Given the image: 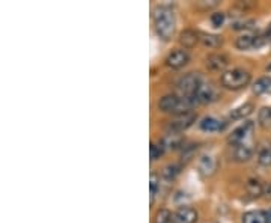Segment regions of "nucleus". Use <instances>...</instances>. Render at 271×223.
Wrapping results in <instances>:
<instances>
[{"instance_id":"4","label":"nucleus","mask_w":271,"mask_h":223,"mask_svg":"<svg viewBox=\"0 0 271 223\" xmlns=\"http://www.w3.org/2000/svg\"><path fill=\"white\" fill-rule=\"evenodd\" d=\"M202 83L203 82H202V77L199 73H189L178 82V88L182 92V97L195 98V95L199 91V88L202 86Z\"/></svg>"},{"instance_id":"19","label":"nucleus","mask_w":271,"mask_h":223,"mask_svg":"<svg viewBox=\"0 0 271 223\" xmlns=\"http://www.w3.org/2000/svg\"><path fill=\"white\" fill-rule=\"evenodd\" d=\"M253 109H255V106H253L252 103H246V104H243V106L234 109V110L231 112V115H229V118H231L232 121L243 119V118H246V116H248L250 113H252Z\"/></svg>"},{"instance_id":"13","label":"nucleus","mask_w":271,"mask_h":223,"mask_svg":"<svg viewBox=\"0 0 271 223\" xmlns=\"http://www.w3.org/2000/svg\"><path fill=\"white\" fill-rule=\"evenodd\" d=\"M216 169H217V161H216L214 157H211V155H205V157H202L200 163H199V171H200V173H202L203 176H210V175H213V173L216 172Z\"/></svg>"},{"instance_id":"27","label":"nucleus","mask_w":271,"mask_h":223,"mask_svg":"<svg viewBox=\"0 0 271 223\" xmlns=\"http://www.w3.org/2000/svg\"><path fill=\"white\" fill-rule=\"evenodd\" d=\"M253 22H250V20H244V18H240V20H235V22L231 25L232 29H248L252 27Z\"/></svg>"},{"instance_id":"26","label":"nucleus","mask_w":271,"mask_h":223,"mask_svg":"<svg viewBox=\"0 0 271 223\" xmlns=\"http://www.w3.org/2000/svg\"><path fill=\"white\" fill-rule=\"evenodd\" d=\"M149 151H151V160L155 161V160H158L163 155V152H164V144H163V142H161V144H155V142H152Z\"/></svg>"},{"instance_id":"18","label":"nucleus","mask_w":271,"mask_h":223,"mask_svg":"<svg viewBox=\"0 0 271 223\" xmlns=\"http://www.w3.org/2000/svg\"><path fill=\"white\" fill-rule=\"evenodd\" d=\"M200 43L205 47L210 49H219L223 44V38L220 35H211V33H202L200 35Z\"/></svg>"},{"instance_id":"2","label":"nucleus","mask_w":271,"mask_h":223,"mask_svg":"<svg viewBox=\"0 0 271 223\" xmlns=\"http://www.w3.org/2000/svg\"><path fill=\"white\" fill-rule=\"evenodd\" d=\"M195 104H197V101L195 98L178 97V95H164L158 101V109L161 112L175 113L178 116L182 113H189Z\"/></svg>"},{"instance_id":"22","label":"nucleus","mask_w":271,"mask_h":223,"mask_svg":"<svg viewBox=\"0 0 271 223\" xmlns=\"http://www.w3.org/2000/svg\"><path fill=\"white\" fill-rule=\"evenodd\" d=\"M258 119L262 127L271 128V107H262L258 113Z\"/></svg>"},{"instance_id":"5","label":"nucleus","mask_w":271,"mask_h":223,"mask_svg":"<svg viewBox=\"0 0 271 223\" xmlns=\"http://www.w3.org/2000/svg\"><path fill=\"white\" fill-rule=\"evenodd\" d=\"M195 121H196V115H195L193 112L178 115L173 121H171V123H169L168 131H169L171 134H178V133L187 130L189 127H192Z\"/></svg>"},{"instance_id":"9","label":"nucleus","mask_w":271,"mask_h":223,"mask_svg":"<svg viewBox=\"0 0 271 223\" xmlns=\"http://www.w3.org/2000/svg\"><path fill=\"white\" fill-rule=\"evenodd\" d=\"M195 99L200 104H208V103H213V101L217 99V92L216 89L208 85V83H202V86L199 88V91L195 95Z\"/></svg>"},{"instance_id":"11","label":"nucleus","mask_w":271,"mask_h":223,"mask_svg":"<svg viewBox=\"0 0 271 223\" xmlns=\"http://www.w3.org/2000/svg\"><path fill=\"white\" fill-rule=\"evenodd\" d=\"M200 41V35L192 29H187L179 33V44L184 49H193Z\"/></svg>"},{"instance_id":"25","label":"nucleus","mask_w":271,"mask_h":223,"mask_svg":"<svg viewBox=\"0 0 271 223\" xmlns=\"http://www.w3.org/2000/svg\"><path fill=\"white\" fill-rule=\"evenodd\" d=\"M179 171H181V166H178V165H169V166H166L163 169V176L166 179L171 181V179H173L179 173Z\"/></svg>"},{"instance_id":"7","label":"nucleus","mask_w":271,"mask_h":223,"mask_svg":"<svg viewBox=\"0 0 271 223\" xmlns=\"http://www.w3.org/2000/svg\"><path fill=\"white\" fill-rule=\"evenodd\" d=\"M189 60H190V54L187 53V50L184 49L173 50L168 57H166V65L172 70H179L189 64Z\"/></svg>"},{"instance_id":"31","label":"nucleus","mask_w":271,"mask_h":223,"mask_svg":"<svg viewBox=\"0 0 271 223\" xmlns=\"http://www.w3.org/2000/svg\"><path fill=\"white\" fill-rule=\"evenodd\" d=\"M270 68H271V67H270Z\"/></svg>"},{"instance_id":"21","label":"nucleus","mask_w":271,"mask_h":223,"mask_svg":"<svg viewBox=\"0 0 271 223\" xmlns=\"http://www.w3.org/2000/svg\"><path fill=\"white\" fill-rule=\"evenodd\" d=\"M154 223H175L173 220V214L166 210V208H161L155 213V217H154Z\"/></svg>"},{"instance_id":"29","label":"nucleus","mask_w":271,"mask_h":223,"mask_svg":"<svg viewBox=\"0 0 271 223\" xmlns=\"http://www.w3.org/2000/svg\"><path fill=\"white\" fill-rule=\"evenodd\" d=\"M264 196L267 199H271V181L267 182V184L264 186Z\"/></svg>"},{"instance_id":"6","label":"nucleus","mask_w":271,"mask_h":223,"mask_svg":"<svg viewBox=\"0 0 271 223\" xmlns=\"http://www.w3.org/2000/svg\"><path fill=\"white\" fill-rule=\"evenodd\" d=\"M253 130H255V124L252 123V121H247V123H244L243 125L237 127V128L231 133V136L227 137V142H229V144H231L232 147H235V145H243L244 140L252 136Z\"/></svg>"},{"instance_id":"28","label":"nucleus","mask_w":271,"mask_h":223,"mask_svg":"<svg viewBox=\"0 0 271 223\" xmlns=\"http://www.w3.org/2000/svg\"><path fill=\"white\" fill-rule=\"evenodd\" d=\"M224 14L223 12H214L213 15H211V23H213V26L214 27H220L223 23H224Z\"/></svg>"},{"instance_id":"3","label":"nucleus","mask_w":271,"mask_h":223,"mask_svg":"<svg viewBox=\"0 0 271 223\" xmlns=\"http://www.w3.org/2000/svg\"><path fill=\"white\" fill-rule=\"evenodd\" d=\"M250 74L244 70H240V68H235V70H231V71H224L222 74V86H224L226 89H232V91H237V89H243L246 88L248 83H250Z\"/></svg>"},{"instance_id":"17","label":"nucleus","mask_w":271,"mask_h":223,"mask_svg":"<svg viewBox=\"0 0 271 223\" xmlns=\"http://www.w3.org/2000/svg\"><path fill=\"white\" fill-rule=\"evenodd\" d=\"M252 154H253L252 148L244 145V144L243 145H235L234 151H232V157L237 161H247V160L252 158Z\"/></svg>"},{"instance_id":"16","label":"nucleus","mask_w":271,"mask_h":223,"mask_svg":"<svg viewBox=\"0 0 271 223\" xmlns=\"http://www.w3.org/2000/svg\"><path fill=\"white\" fill-rule=\"evenodd\" d=\"M243 223H267V213L261 210H253V211H247L241 217Z\"/></svg>"},{"instance_id":"30","label":"nucleus","mask_w":271,"mask_h":223,"mask_svg":"<svg viewBox=\"0 0 271 223\" xmlns=\"http://www.w3.org/2000/svg\"><path fill=\"white\" fill-rule=\"evenodd\" d=\"M267 223H271V208L267 213Z\"/></svg>"},{"instance_id":"12","label":"nucleus","mask_w":271,"mask_h":223,"mask_svg":"<svg viewBox=\"0 0 271 223\" xmlns=\"http://www.w3.org/2000/svg\"><path fill=\"white\" fill-rule=\"evenodd\" d=\"M227 65V57L224 54H210L206 57V67L213 71H223Z\"/></svg>"},{"instance_id":"1","label":"nucleus","mask_w":271,"mask_h":223,"mask_svg":"<svg viewBox=\"0 0 271 223\" xmlns=\"http://www.w3.org/2000/svg\"><path fill=\"white\" fill-rule=\"evenodd\" d=\"M154 26L155 32L161 39H171L175 33L176 29V22H175V14L172 8L169 6H158L154 11Z\"/></svg>"},{"instance_id":"15","label":"nucleus","mask_w":271,"mask_h":223,"mask_svg":"<svg viewBox=\"0 0 271 223\" xmlns=\"http://www.w3.org/2000/svg\"><path fill=\"white\" fill-rule=\"evenodd\" d=\"M246 190H247V193L252 196V198H261V196H264V184L259 181V179H256V178H250L248 181H247V184H246Z\"/></svg>"},{"instance_id":"14","label":"nucleus","mask_w":271,"mask_h":223,"mask_svg":"<svg viewBox=\"0 0 271 223\" xmlns=\"http://www.w3.org/2000/svg\"><path fill=\"white\" fill-rule=\"evenodd\" d=\"M226 127V123H223V121L217 119V118H205L202 123H200V128L203 131H222L223 128Z\"/></svg>"},{"instance_id":"20","label":"nucleus","mask_w":271,"mask_h":223,"mask_svg":"<svg viewBox=\"0 0 271 223\" xmlns=\"http://www.w3.org/2000/svg\"><path fill=\"white\" fill-rule=\"evenodd\" d=\"M253 92H255L256 95L271 92V78H270V77H262V78H259L258 82L255 83V86H253Z\"/></svg>"},{"instance_id":"8","label":"nucleus","mask_w":271,"mask_h":223,"mask_svg":"<svg viewBox=\"0 0 271 223\" xmlns=\"http://www.w3.org/2000/svg\"><path fill=\"white\" fill-rule=\"evenodd\" d=\"M265 39L262 36H256V35H252V33H246V35H241L238 39H237V49L240 50H250V49H258L261 46H264Z\"/></svg>"},{"instance_id":"23","label":"nucleus","mask_w":271,"mask_h":223,"mask_svg":"<svg viewBox=\"0 0 271 223\" xmlns=\"http://www.w3.org/2000/svg\"><path fill=\"white\" fill-rule=\"evenodd\" d=\"M258 163L261 166H264V168H270L271 166V149L270 148H264L262 151H259Z\"/></svg>"},{"instance_id":"10","label":"nucleus","mask_w":271,"mask_h":223,"mask_svg":"<svg viewBox=\"0 0 271 223\" xmlns=\"http://www.w3.org/2000/svg\"><path fill=\"white\" fill-rule=\"evenodd\" d=\"M175 223H196L197 211L192 207H179L173 214Z\"/></svg>"},{"instance_id":"24","label":"nucleus","mask_w":271,"mask_h":223,"mask_svg":"<svg viewBox=\"0 0 271 223\" xmlns=\"http://www.w3.org/2000/svg\"><path fill=\"white\" fill-rule=\"evenodd\" d=\"M160 190V179H158V175L152 173L151 175V182H149V196H151V205L154 204V199H155V195L158 193Z\"/></svg>"}]
</instances>
